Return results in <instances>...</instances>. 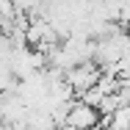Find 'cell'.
<instances>
[{"instance_id":"1","label":"cell","mask_w":130,"mask_h":130,"mask_svg":"<svg viewBox=\"0 0 130 130\" xmlns=\"http://www.w3.org/2000/svg\"><path fill=\"white\" fill-rule=\"evenodd\" d=\"M64 78H67V83H69V89L75 91V97H83L86 91H91V89L100 83L103 67L94 64V61H89V64H80V67H75V69H69Z\"/></svg>"},{"instance_id":"3","label":"cell","mask_w":130,"mask_h":130,"mask_svg":"<svg viewBox=\"0 0 130 130\" xmlns=\"http://www.w3.org/2000/svg\"><path fill=\"white\" fill-rule=\"evenodd\" d=\"M105 130H108V127H105Z\"/></svg>"},{"instance_id":"2","label":"cell","mask_w":130,"mask_h":130,"mask_svg":"<svg viewBox=\"0 0 130 130\" xmlns=\"http://www.w3.org/2000/svg\"><path fill=\"white\" fill-rule=\"evenodd\" d=\"M103 125V113L91 105H86L83 100H75L69 108V116H67V127L72 130H94Z\"/></svg>"}]
</instances>
